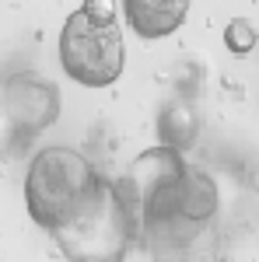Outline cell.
<instances>
[{
    "label": "cell",
    "mask_w": 259,
    "mask_h": 262,
    "mask_svg": "<svg viewBox=\"0 0 259 262\" xmlns=\"http://www.w3.org/2000/svg\"><path fill=\"white\" fill-rule=\"evenodd\" d=\"M49 234L56 238L67 259L109 262V259H123L130 252L133 238L140 234V221L119 182L102 179L95 196Z\"/></svg>",
    "instance_id": "cell-1"
},
{
    "label": "cell",
    "mask_w": 259,
    "mask_h": 262,
    "mask_svg": "<svg viewBox=\"0 0 259 262\" xmlns=\"http://www.w3.org/2000/svg\"><path fill=\"white\" fill-rule=\"evenodd\" d=\"M102 175L81 150L70 147H46L39 150L28 175H25V206L28 217L42 231H56L67 217H74L84 203L95 196Z\"/></svg>",
    "instance_id": "cell-2"
},
{
    "label": "cell",
    "mask_w": 259,
    "mask_h": 262,
    "mask_svg": "<svg viewBox=\"0 0 259 262\" xmlns=\"http://www.w3.org/2000/svg\"><path fill=\"white\" fill-rule=\"evenodd\" d=\"M126 49H123L119 25L109 21H88L81 11H74L60 28V67L70 81L84 88H109L119 81Z\"/></svg>",
    "instance_id": "cell-3"
},
{
    "label": "cell",
    "mask_w": 259,
    "mask_h": 262,
    "mask_svg": "<svg viewBox=\"0 0 259 262\" xmlns=\"http://www.w3.org/2000/svg\"><path fill=\"white\" fill-rule=\"evenodd\" d=\"M0 108H4V119L11 122V129L18 133V140H32L60 119V88L46 81L42 74L21 70L4 81Z\"/></svg>",
    "instance_id": "cell-4"
},
{
    "label": "cell",
    "mask_w": 259,
    "mask_h": 262,
    "mask_svg": "<svg viewBox=\"0 0 259 262\" xmlns=\"http://www.w3.org/2000/svg\"><path fill=\"white\" fill-rule=\"evenodd\" d=\"M217 206H221L217 182L210 179L203 168L186 164L182 189H179V227L186 231V238H196V231L210 224V217L217 213Z\"/></svg>",
    "instance_id": "cell-5"
},
{
    "label": "cell",
    "mask_w": 259,
    "mask_h": 262,
    "mask_svg": "<svg viewBox=\"0 0 259 262\" xmlns=\"http://www.w3.org/2000/svg\"><path fill=\"white\" fill-rule=\"evenodd\" d=\"M123 14L140 39H168L189 14V0H123Z\"/></svg>",
    "instance_id": "cell-6"
},
{
    "label": "cell",
    "mask_w": 259,
    "mask_h": 262,
    "mask_svg": "<svg viewBox=\"0 0 259 262\" xmlns=\"http://www.w3.org/2000/svg\"><path fill=\"white\" fill-rule=\"evenodd\" d=\"M200 137V116L186 98L168 101L158 112V143L175 147V150H189Z\"/></svg>",
    "instance_id": "cell-7"
},
{
    "label": "cell",
    "mask_w": 259,
    "mask_h": 262,
    "mask_svg": "<svg viewBox=\"0 0 259 262\" xmlns=\"http://www.w3.org/2000/svg\"><path fill=\"white\" fill-rule=\"evenodd\" d=\"M259 42V32L249 18H231L224 25V46L235 53V56H249Z\"/></svg>",
    "instance_id": "cell-8"
},
{
    "label": "cell",
    "mask_w": 259,
    "mask_h": 262,
    "mask_svg": "<svg viewBox=\"0 0 259 262\" xmlns=\"http://www.w3.org/2000/svg\"><path fill=\"white\" fill-rule=\"evenodd\" d=\"M77 11H81L88 21L109 25V21H116V14H119V4H116V0H84Z\"/></svg>",
    "instance_id": "cell-9"
}]
</instances>
